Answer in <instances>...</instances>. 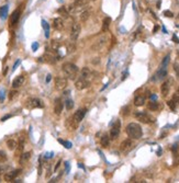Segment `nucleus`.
Listing matches in <instances>:
<instances>
[{"label": "nucleus", "mask_w": 179, "mask_h": 183, "mask_svg": "<svg viewBox=\"0 0 179 183\" xmlns=\"http://www.w3.org/2000/svg\"><path fill=\"white\" fill-rule=\"evenodd\" d=\"M126 134L129 135V137L133 138V139H140L143 136L141 125L138 123H130L126 126Z\"/></svg>", "instance_id": "f257e3e1"}, {"label": "nucleus", "mask_w": 179, "mask_h": 183, "mask_svg": "<svg viewBox=\"0 0 179 183\" xmlns=\"http://www.w3.org/2000/svg\"><path fill=\"white\" fill-rule=\"evenodd\" d=\"M62 69L65 76L69 79H75L76 76H77V72L79 70L78 67L74 65V64H71V62H65L62 66Z\"/></svg>", "instance_id": "f03ea898"}, {"label": "nucleus", "mask_w": 179, "mask_h": 183, "mask_svg": "<svg viewBox=\"0 0 179 183\" xmlns=\"http://www.w3.org/2000/svg\"><path fill=\"white\" fill-rule=\"evenodd\" d=\"M135 117H136L140 122L145 123V124H150V123L154 122V118L145 112H140V111H138V112L135 113Z\"/></svg>", "instance_id": "7ed1b4c3"}, {"label": "nucleus", "mask_w": 179, "mask_h": 183, "mask_svg": "<svg viewBox=\"0 0 179 183\" xmlns=\"http://www.w3.org/2000/svg\"><path fill=\"white\" fill-rule=\"evenodd\" d=\"M80 31H81V26H80L79 23H74L73 26H71V41L75 43L76 40L78 38L80 34Z\"/></svg>", "instance_id": "20e7f679"}, {"label": "nucleus", "mask_w": 179, "mask_h": 183, "mask_svg": "<svg viewBox=\"0 0 179 183\" xmlns=\"http://www.w3.org/2000/svg\"><path fill=\"white\" fill-rule=\"evenodd\" d=\"M89 86H90V80L85 79L83 77H79L75 82V87L77 90H83V89L88 88Z\"/></svg>", "instance_id": "39448f33"}, {"label": "nucleus", "mask_w": 179, "mask_h": 183, "mask_svg": "<svg viewBox=\"0 0 179 183\" xmlns=\"http://www.w3.org/2000/svg\"><path fill=\"white\" fill-rule=\"evenodd\" d=\"M120 129H121V122L118 120L113 124V126L111 127V131H110V137H111V139H117L118 136L120 135Z\"/></svg>", "instance_id": "423d86ee"}, {"label": "nucleus", "mask_w": 179, "mask_h": 183, "mask_svg": "<svg viewBox=\"0 0 179 183\" xmlns=\"http://www.w3.org/2000/svg\"><path fill=\"white\" fill-rule=\"evenodd\" d=\"M67 83H68L67 78H56L55 79V89L58 91H62L67 87Z\"/></svg>", "instance_id": "0eeeda50"}, {"label": "nucleus", "mask_w": 179, "mask_h": 183, "mask_svg": "<svg viewBox=\"0 0 179 183\" xmlns=\"http://www.w3.org/2000/svg\"><path fill=\"white\" fill-rule=\"evenodd\" d=\"M26 106L30 109H36V108H44V103L43 101L40 99H30L28 101Z\"/></svg>", "instance_id": "6e6552de"}, {"label": "nucleus", "mask_w": 179, "mask_h": 183, "mask_svg": "<svg viewBox=\"0 0 179 183\" xmlns=\"http://www.w3.org/2000/svg\"><path fill=\"white\" fill-rule=\"evenodd\" d=\"M86 113H87V109H79L78 111H76V113L73 115V117H74V120H75L76 122L80 123V122L83 120Z\"/></svg>", "instance_id": "1a4fd4ad"}, {"label": "nucleus", "mask_w": 179, "mask_h": 183, "mask_svg": "<svg viewBox=\"0 0 179 183\" xmlns=\"http://www.w3.org/2000/svg\"><path fill=\"white\" fill-rule=\"evenodd\" d=\"M20 9H17V10H14L11 14V17H10V25L11 26H14V25H17L18 21L20 19Z\"/></svg>", "instance_id": "9d476101"}, {"label": "nucleus", "mask_w": 179, "mask_h": 183, "mask_svg": "<svg viewBox=\"0 0 179 183\" xmlns=\"http://www.w3.org/2000/svg\"><path fill=\"white\" fill-rule=\"evenodd\" d=\"M166 76H167V68H162L160 67L158 70H157V72L154 75L152 80H163L164 78H166Z\"/></svg>", "instance_id": "9b49d317"}, {"label": "nucleus", "mask_w": 179, "mask_h": 183, "mask_svg": "<svg viewBox=\"0 0 179 183\" xmlns=\"http://www.w3.org/2000/svg\"><path fill=\"white\" fill-rule=\"evenodd\" d=\"M20 172H21V170H19V169H18V170H14V171H11V172H7L4 177V181H7V182H11V181H13V180L16 179V177H17Z\"/></svg>", "instance_id": "f8f14e48"}, {"label": "nucleus", "mask_w": 179, "mask_h": 183, "mask_svg": "<svg viewBox=\"0 0 179 183\" xmlns=\"http://www.w3.org/2000/svg\"><path fill=\"white\" fill-rule=\"evenodd\" d=\"M63 108H64V104H63L61 99H56L54 103V113L56 115H61L63 112Z\"/></svg>", "instance_id": "ddd939ff"}, {"label": "nucleus", "mask_w": 179, "mask_h": 183, "mask_svg": "<svg viewBox=\"0 0 179 183\" xmlns=\"http://www.w3.org/2000/svg\"><path fill=\"white\" fill-rule=\"evenodd\" d=\"M78 124H79V123H78V122H76L73 116L66 120V127L68 129H71V131H74V129L77 128V127H78Z\"/></svg>", "instance_id": "4468645a"}, {"label": "nucleus", "mask_w": 179, "mask_h": 183, "mask_svg": "<svg viewBox=\"0 0 179 183\" xmlns=\"http://www.w3.org/2000/svg\"><path fill=\"white\" fill-rule=\"evenodd\" d=\"M25 81V78H24V76H18V77H16L14 78V80L12 81V87L14 88V89H17V88L21 87L23 83H24Z\"/></svg>", "instance_id": "2eb2a0df"}, {"label": "nucleus", "mask_w": 179, "mask_h": 183, "mask_svg": "<svg viewBox=\"0 0 179 183\" xmlns=\"http://www.w3.org/2000/svg\"><path fill=\"white\" fill-rule=\"evenodd\" d=\"M169 90H170V80L168 81H165V82L162 84L160 87V92H162L163 96H166L168 93H169Z\"/></svg>", "instance_id": "dca6fc26"}, {"label": "nucleus", "mask_w": 179, "mask_h": 183, "mask_svg": "<svg viewBox=\"0 0 179 183\" xmlns=\"http://www.w3.org/2000/svg\"><path fill=\"white\" fill-rule=\"evenodd\" d=\"M40 62H48V64H55V62H56V58H55L54 56L51 54V53H45V54H44V56H43V57H41Z\"/></svg>", "instance_id": "f3484780"}, {"label": "nucleus", "mask_w": 179, "mask_h": 183, "mask_svg": "<svg viewBox=\"0 0 179 183\" xmlns=\"http://www.w3.org/2000/svg\"><path fill=\"white\" fill-rule=\"evenodd\" d=\"M53 26H54L55 30L62 31L64 29V21H63L62 18H55L54 21H53Z\"/></svg>", "instance_id": "a211bd4d"}, {"label": "nucleus", "mask_w": 179, "mask_h": 183, "mask_svg": "<svg viewBox=\"0 0 179 183\" xmlns=\"http://www.w3.org/2000/svg\"><path fill=\"white\" fill-rule=\"evenodd\" d=\"M132 146H133V144H132V140H131V139H125V140H123L122 144H121L120 149H121V151H128V150H130L132 148Z\"/></svg>", "instance_id": "6ab92c4d"}, {"label": "nucleus", "mask_w": 179, "mask_h": 183, "mask_svg": "<svg viewBox=\"0 0 179 183\" xmlns=\"http://www.w3.org/2000/svg\"><path fill=\"white\" fill-rule=\"evenodd\" d=\"M91 12H92V10L90 8L83 10V12H81V14H80V21H81V22H86V21L89 19V17L91 16Z\"/></svg>", "instance_id": "aec40b11"}, {"label": "nucleus", "mask_w": 179, "mask_h": 183, "mask_svg": "<svg viewBox=\"0 0 179 183\" xmlns=\"http://www.w3.org/2000/svg\"><path fill=\"white\" fill-rule=\"evenodd\" d=\"M30 158H31V151L22 152V154L20 155V160H19V161H20L21 165H24V163H26L29 161Z\"/></svg>", "instance_id": "412c9836"}, {"label": "nucleus", "mask_w": 179, "mask_h": 183, "mask_svg": "<svg viewBox=\"0 0 179 183\" xmlns=\"http://www.w3.org/2000/svg\"><path fill=\"white\" fill-rule=\"evenodd\" d=\"M145 104V96H136L134 99V105L135 106H142Z\"/></svg>", "instance_id": "4be33fe9"}, {"label": "nucleus", "mask_w": 179, "mask_h": 183, "mask_svg": "<svg viewBox=\"0 0 179 183\" xmlns=\"http://www.w3.org/2000/svg\"><path fill=\"white\" fill-rule=\"evenodd\" d=\"M100 144H101V146H102L103 148H108L109 144H110V137H109L108 135H103V136L101 137Z\"/></svg>", "instance_id": "5701e85b"}, {"label": "nucleus", "mask_w": 179, "mask_h": 183, "mask_svg": "<svg viewBox=\"0 0 179 183\" xmlns=\"http://www.w3.org/2000/svg\"><path fill=\"white\" fill-rule=\"evenodd\" d=\"M23 148H24V139L21 138L20 143L18 144L17 148H16V154H17V156H20V155L23 152Z\"/></svg>", "instance_id": "b1692460"}, {"label": "nucleus", "mask_w": 179, "mask_h": 183, "mask_svg": "<svg viewBox=\"0 0 179 183\" xmlns=\"http://www.w3.org/2000/svg\"><path fill=\"white\" fill-rule=\"evenodd\" d=\"M110 23H111V18H106L103 20V23H102V28H101V31L102 32H107L109 30V26H110Z\"/></svg>", "instance_id": "393cba45"}, {"label": "nucleus", "mask_w": 179, "mask_h": 183, "mask_svg": "<svg viewBox=\"0 0 179 183\" xmlns=\"http://www.w3.org/2000/svg\"><path fill=\"white\" fill-rule=\"evenodd\" d=\"M80 77H83V78H85V79H89V80H90V77H91V71L89 70V68L85 67L83 70H81Z\"/></svg>", "instance_id": "a878e982"}, {"label": "nucleus", "mask_w": 179, "mask_h": 183, "mask_svg": "<svg viewBox=\"0 0 179 183\" xmlns=\"http://www.w3.org/2000/svg\"><path fill=\"white\" fill-rule=\"evenodd\" d=\"M7 146H8V148L10 150H16L18 146V142L17 140H14V139H9L8 142H7Z\"/></svg>", "instance_id": "bb28decb"}, {"label": "nucleus", "mask_w": 179, "mask_h": 183, "mask_svg": "<svg viewBox=\"0 0 179 183\" xmlns=\"http://www.w3.org/2000/svg\"><path fill=\"white\" fill-rule=\"evenodd\" d=\"M147 108H148V110H150V111H158L159 105H158L157 102H155V101H150V103L147 104Z\"/></svg>", "instance_id": "cd10ccee"}, {"label": "nucleus", "mask_w": 179, "mask_h": 183, "mask_svg": "<svg viewBox=\"0 0 179 183\" xmlns=\"http://www.w3.org/2000/svg\"><path fill=\"white\" fill-rule=\"evenodd\" d=\"M42 26H43V29L45 31V36L48 38V36H50V25H48V23L45 20H42Z\"/></svg>", "instance_id": "c85d7f7f"}, {"label": "nucleus", "mask_w": 179, "mask_h": 183, "mask_svg": "<svg viewBox=\"0 0 179 183\" xmlns=\"http://www.w3.org/2000/svg\"><path fill=\"white\" fill-rule=\"evenodd\" d=\"M8 6H2L0 8V18L1 19H6L7 18V14H8Z\"/></svg>", "instance_id": "c756f323"}, {"label": "nucleus", "mask_w": 179, "mask_h": 183, "mask_svg": "<svg viewBox=\"0 0 179 183\" xmlns=\"http://www.w3.org/2000/svg\"><path fill=\"white\" fill-rule=\"evenodd\" d=\"M169 60H170V56H169V55L165 56V57H164V59H163L162 64H160V67H162V68H167L168 64H169Z\"/></svg>", "instance_id": "7c9ffc66"}, {"label": "nucleus", "mask_w": 179, "mask_h": 183, "mask_svg": "<svg viewBox=\"0 0 179 183\" xmlns=\"http://www.w3.org/2000/svg\"><path fill=\"white\" fill-rule=\"evenodd\" d=\"M65 108H66V110H71V109L74 108V101L71 100V99H68V100L65 101Z\"/></svg>", "instance_id": "2f4dec72"}, {"label": "nucleus", "mask_w": 179, "mask_h": 183, "mask_svg": "<svg viewBox=\"0 0 179 183\" xmlns=\"http://www.w3.org/2000/svg\"><path fill=\"white\" fill-rule=\"evenodd\" d=\"M58 140V143H61L65 148H67V149H71V142H66V140H63V139H61V138H58L57 139Z\"/></svg>", "instance_id": "473e14b6"}, {"label": "nucleus", "mask_w": 179, "mask_h": 183, "mask_svg": "<svg viewBox=\"0 0 179 183\" xmlns=\"http://www.w3.org/2000/svg\"><path fill=\"white\" fill-rule=\"evenodd\" d=\"M18 94H19V92H18L17 90H11V91L9 92V100L10 101L14 100L18 96Z\"/></svg>", "instance_id": "72a5a7b5"}, {"label": "nucleus", "mask_w": 179, "mask_h": 183, "mask_svg": "<svg viewBox=\"0 0 179 183\" xmlns=\"http://www.w3.org/2000/svg\"><path fill=\"white\" fill-rule=\"evenodd\" d=\"M86 4H87V0H76L75 4H74V7L75 8H79V7L85 6Z\"/></svg>", "instance_id": "f704fd0d"}, {"label": "nucleus", "mask_w": 179, "mask_h": 183, "mask_svg": "<svg viewBox=\"0 0 179 183\" xmlns=\"http://www.w3.org/2000/svg\"><path fill=\"white\" fill-rule=\"evenodd\" d=\"M76 50V46L75 44H74V42H71L69 45L67 46V50H66V53L67 54H71V53H73L74 50Z\"/></svg>", "instance_id": "c9c22d12"}, {"label": "nucleus", "mask_w": 179, "mask_h": 183, "mask_svg": "<svg viewBox=\"0 0 179 183\" xmlns=\"http://www.w3.org/2000/svg\"><path fill=\"white\" fill-rule=\"evenodd\" d=\"M167 104L169 105V108H170L171 110H173V111H175V110H176V105H177V103H176V102L174 100L168 101V102H167Z\"/></svg>", "instance_id": "e433bc0d"}, {"label": "nucleus", "mask_w": 179, "mask_h": 183, "mask_svg": "<svg viewBox=\"0 0 179 183\" xmlns=\"http://www.w3.org/2000/svg\"><path fill=\"white\" fill-rule=\"evenodd\" d=\"M174 70H175L176 75H177V77H178V79H179V65L177 62L174 64Z\"/></svg>", "instance_id": "4c0bfd02"}, {"label": "nucleus", "mask_w": 179, "mask_h": 183, "mask_svg": "<svg viewBox=\"0 0 179 183\" xmlns=\"http://www.w3.org/2000/svg\"><path fill=\"white\" fill-rule=\"evenodd\" d=\"M58 46H59V44L56 41H53V42H52V47H53V50H58Z\"/></svg>", "instance_id": "58836bf2"}, {"label": "nucleus", "mask_w": 179, "mask_h": 183, "mask_svg": "<svg viewBox=\"0 0 179 183\" xmlns=\"http://www.w3.org/2000/svg\"><path fill=\"white\" fill-rule=\"evenodd\" d=\"M164 16L165 17H168V18H173L174 17V14H173V12H170V11H164Z\"/></svg>", "instance_id": "ea45409f"}, {"label": "nucleus", "mask_w": 179, "mask_h": 183, "mask_svg": "<svg viewBox=\"0 0 179 183\" xmlns=\"http://www.w3.org/2000/svg\"><path fill=\"white\" fill-rule=\"evenodd\" d=\"M38 48H39V44L36 42H34L33 44H32V50H33V52H36Z\"/></svg>", "instance_id": "a19ab883"}, {"label": "nucleus", "mask_w": 179, "mask_h": 183, "mask_svg": "<svg viewBox=\"0 0 179 183\" xmlns=\"http://www.w3.org/2000/svg\"><path fill=\"white\" fill-rule=\"evenodd\" d=\"M173 100L175 101L176 103H179V93H176L175 96H173Z\"/></svg>", "instance_id": "79ce46f5"}, {"label": "nucleus", "mask_w": 179, "mask_h": 183, "mask_svg": "<svg viewBox=\"0 0 179 183\" xmlns=\"http://www.w3.org/2000/svg\"><path fill=\"white\" fill-rule=\"evenodd\" d=\"M12 116V115H11V114H7V115H4V117H2V118H1V122H4V121H7V120H8V118H10V117Z\"/></svg>", "instance_id": "37998d69"}, {"label": "nucleus", "mask_w": 179, "mask_h": 183, "mask_svg": "<svg viewBox=\"0 0 179 183\" xmlns=\"http://www.w3.org/2000/svg\"><path fill=\"white\" fill-rule=\"evenodd\" d=\"M20 59H18V60H17V62H16V64H14V66H13V68H12V70L13 71H14V70H16V69H17V67L18 66H19V64H20Z\"/></svg>", "instance_id": "c03bdc74"}, {"label": "nucleus", "mask_w": 179, "mask_h": 183, "mask_svg": "<svg viewBox=\"0 0 179 183\" xmlns=\"http://www.w3.org/2000/svg\"><path fill=\"white\" fill-rule=\"evenodd\" d=\"M51 79H52V75H47V77H46V83L50 82Z\"/></svg>", "instance_id": "a18cd8bd"}, {"label": "nucleus", "mask_w": 179, "mask_h": 183, "mask_svg": "<svg viewBox=\"0 0 179 183\" xmlns=\"http://www.w3.org/2000/svg\"><path fill=\"white\" fill-rule=\"evenodd\" d=\"M173 40H174V42H175V43H179V38H177L176 35H174V36H173Z\"/></svg>", "instance_id": "49530a36"}, {"label": "nucleus", "mask_w": 179, "mask_h": 183, "mask_svg": "<svg viewBox=\"0 0 179 183\" xmlns=\"http://www.w3.org/2000/svg\"><path fill=\"white\" fill-rule=\"evenodd\" d=\"M59 166H61V160H59L58 162L56 163V166H55V169H54V171H56V170H57V169H58V167H59Z\"/></svg>", "instance_id": "de8ad7c7"}, {"label": "nucleus", "mask_w": 179, "mask_h": 183, "mask_svg": "<svg viewBox=\"0 0 179 183\" xmlns=\"http://www.w3.org/2000/svg\"><path fill=\"white\" fill-rule=\"evenodd\" d=\"M156 99H157V96H155V94H153V96H150V100H152V101H155V100H156Z\"/></svg>", "instance_id": "09e8293b"}, {"label": "nucleus", "mask_w": 179, "mask_h": 183, "mask_svg": "<svg viewBox=\"0 0 179 183\" xmlns=\"http://www.w3.org/2000/svg\"><path fill=\"white\" fill-rule=\"evenodd\" d=\"M160 4H162V0H158V2H157V6H156V7H157V8H160Z\"/></svg>", "instance_id": "8fccbe9b"}, {"label": "nucleus", "mask_w": 179, "mask_h": 183, "mask_svg": "<svg viewBox=\"0 0 179 183\" xmlns=\"http://www.w3.org/2000/svg\"><path fill=\"white\" fill-rule=\"evenodd\" d=\"M159 29V26H158V25H156V26H155V28H154V30H153V32H154V33H155V32H156V31H157V30H158Z\"/></svg>", "instance_id": "3c124183"}, {"label": "nucleus", "mask_w": 179, "mask_h": 183, "mask_svg": "<svg viewBox=\"0 0 179 183\" xmlns=\"http://www.w3.org/2000/svg\"><path fill=\"white\" fill-rule=\"evenodd\" d=\"M7 70H8V68L6 67V69H4V75H6V74H7Z\"/></svg>", "instance_id": "603ef678"}, {"label": "nucleus", "mask_w": 179, "mask_h": 183, "mask_svg": "<svg viewBox=\"0 0 179 183\" xmlns=\"http://www.w3.org/2000/svg\"><path fill=\"white\" fill-rule=\"evenodd\" d=\"M178 93H179V89H178Z\"/></svg>", "instance_id": "864d4df0"}]
</instances>
